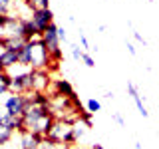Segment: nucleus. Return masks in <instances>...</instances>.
Segmentation results:
<instances>
[{
  "label": "nucleus",
  "instance_id": "nucleus-16",
  "mask_svg": "<svg viewBox=\"0 0 159 149\" xmlns=\"http://www.w3.org/2000/svg\"><path fill=\"white\" fill-rule=\"evenodd\" d=\"M82 62H84V64H86V66H88V68H93V66H96V60H93L92 56H89V54H88V52H84V56H82Z\"/></svg>",
  "mask_w": 159,
  "mask_h": 149
},
{
  "label": "nucleus",
  "instance_id": "nucleus-7",
  "mask_svg": "<svg viewBox=\"0 0 159 149\" xmlns=\"http://www.w3.org/2000/svg\"><path fill=\"white\" fill-rule=\"evenodd\" d=\"M50 84H52V78L48 70H32V92L48 93Z\"/></svg>",
  "mask_w": 159,
  "mask_h": 149
},
{
  "label": "nucleus",
  "instance_id": "nucleus-20",
  "mask_svg": "<svg viewBox=\"0 0 159 149\" xmlns=\"http://www.w3.org/2000/svg\"><path fill=\"white\" fill-rule=\"evenodd\" d=\"M58 38H60V42H68V34L64 28H58Z\"/></svg>",
  "mask_w": 159,
  "mask_h": 149
},
{
  "label": "nucleus",
  "instance_id": "nucleus-22",
  "mask_svg": "<svg viewBox=\"0 0 159 149\" xmlns=\"http://www.w3.org/2000/svg\"><path fill=\"white\" fill-rule=\"evenodd\" d=\"M111 117H113V121L119 123V125H125V121H123V117L119 115V113H111Z\"/></svg>",
  "mask_w": 159,
  "mask_h": 149
},
{
  "label": "nucleus",
  "instance_id": "nucleus-27",
  "mask_svg": "<svg viewBox=\"0 0 159 149\" xmlns=\"http://www.w3.org/2000/svg\"><path fill=\"white\" fill-rule=\"evenodd\" d=\"M2 72H4V68H2V66H0V74H2Z\"/></svg>",
  "mask_w": 159,
  "mask_h": 149
},
{
  "label": "nucleus",
  "instance_id": "nucleus-10",
  "mask_svg": "<svg viewBox=\"0 0 159 149\" xmlns=\"http://www.w3.org/2000/svg\"><path fill=\"white\" fill-rule=\"evenodd\" d=\"M127 92H129V96L133 97V102H135V106H137V109H139V113H141L143 117H149V111L145 109V103H143V97H141V93L137 92V88L133 86L131 82L127 84Z\"/></svg>",
  "mask_w": 159,
  "mask_h": 149
},
{
  "label": "nucleus",
  "instance_id": "nucleus-5",
  "mask_svg": "<svg viewBox=\"0 0 159 149\" xmlns=\"http://www.w3.org/2000/svg\"><path fill=\"white\" fill-rule=\"evenodd\" d=\"M10 92H12V93H30V92H32V70L26 72V74L12 76Z\"/></svg>",
  "mask_w": 159,
  "mask_h": 149
},
{
  "label": "nucleus",
  "instance_id": "nucleus-11",
  "mask_svg": "<svg viewBox=\"0 0 159 149\" xmlns=\"http://www.w3.org/2000/svg\"><path fill=\"white\" fill-rule=\"evenodd\" d=\"M18 54L20 52H16V50H4V52L0 54V66H2L4 70L16 66L18 64Z\"/></svg>",
  "mask_w": 159,
  "mask_h": 149
},
{
  "label": "nucleus",
  "instance_id": "nucleus-21",
  "mask_svg": "<svg viewBox=\"0 0 159 149\" xmlns=\"http://www.w3.org/2000/svg\"><path fill=\"white\" fill-rule=\"evenodd\" d=\"M133 36H135V40H137L139 44H143V46H147V40L143 38V36H141V34H139V32H133Z\"/></svg>",
  "mask_w": 159,
  "mask_h": 149
},
{
  "label": "nucleus",
  "instance_id": "nucleus-17",
  "mask_svg": "<svg viewBox=\"0 0 159 149\" xmlns=\"http://www.w3.org/2000/svg\"><path fill=\"white\" fill-rule=\"evenodd\" d=\"M72 56H74V60H82V56H84V50H80L78 44H72Z\"/></svg>",
  "mask_w": 159,
  "mask_h": 149
},
{
  "label": "nucleus",
  "instance_id": "nucleus-6",
  "mask_svg": "<svg viewBox=\"0 0 159 149\" xmlns=\"http://www.w3.org/2000/svg\"><path fill=\"white\" fill-rule=\"evenodd\" d=\"M30 20L36 24V28L40 30V34H44L48 30V26L54 22V12L50 8H42V10H32Z\"/></svg>",
  "mask_w": 159,
  "mask_h": 149
},
{
  "label": "nucleus",
  "instance_id": "nucleus-23",
  "mask_svg": "<svg viewBox=\"0 0 159 149\" xmlns=\"http://www.w3.org/2000/svg\"><path fill=\"white\" fill-rule=\"evenodd\" d=\"M125 48H127V52L131 54V56H135V54H137V52H135V48H133V44H131V42H125Z\"/></svg>",
  "mask_w": 159,
  "mask_h": 149
},
{
  "label": "nucleus",
  "instance_id": "nucleus-1",
  "mask_svg": "<svg viewBox=\"0 0 159 149\" xmlns=\"http://www.w3.org/2000/svg\"><path fill=\"white\" fill-rule=\"evenodd\" d=\"M72 125L74 123L66 121V119H54L52 127H50L46 139H50L52 143H66V145H76V139L72 133Z\"/></svg>",
  "mask_w": 159,
  "mask_h": 149
},
{
  "label": "nucleus",
  "instance_id": "nucleus-14",
  "mask_svg": "<svg viewBox=\"0 0 159 149\" xmlns=\"http://www.w3.org/2000/svg\"><path fill=\"white\" fill-rule=\"evenodd\" d=\"M24 4L32 10H42V8H50V0H24Z\"/></svg>",
  "mask_w": 159,
  "mask_h": 149
},
{
  "label": "nucleus",
  "instance_id": "nucleus-4",
  "mask_svg": "<svg viewBox=\"0 0 159 149\" xmlns=\"http://www.w3.org/2000/svg\"><path fill=\"white\" fill-rule=\"evenodd\" d=\"M32 106V102H30V96L28 93H12V96L6 97V102H4V109H6V113L14 117H22L24 111Z\"/></svg>",
  "mask_w": 159,
  "mask_h": 149
},
{
  "label": "nucleus",
  "instance_id": "nucleus-12",
  "mask_svg": "<svg viewBox=\"0 0 159 149\" xmlns=\"http://www.w3.org/2000/svg\"><path fill=\"white\" fill-rule=\"evenodd\" d=\"M88 123H84L82 119H78V121H74V125H72V133H74V139H76V143L82 139L84 135H86V131H88Z\"/></svg>",
  "mask_w": 159,
  "mask_h": 149
},
{
  "label": "nucleus",
  "instance_id": "nucleus-8",
  "mask_svg": "<svg viewBox=\"0 0 159 149\" xmlns=\"http://www.w3.org/2000/svg\"><path fill=\"white\" fill-rule=\"evenodd\" d=\"M0 40H2V46L6 50H16V52H20L28 42L24 36H2Z\"/></svg>",
  "mask_w": 159,
  "mask_h": 149
},
{
  "label": "nucleus",
  "instance_id": "nucleus-9",
  "mask_svg": "<svg viewBox=\"0 0 159 149\" xmlns=\"http://www.w3.org/2000/svg\"><path fill=\"white\" fill-rule=\"evenodd\" d=\"M52 93H60V96H68V97H76V92H74L72 84H70L68 79H54Z\"/></svg>",
  "mask_w": 159,
  "mask_h": 149
},
{
  "label": "nucleus",
  "instance_id": "nucleus-19",
  "mask_svg": "<svg viewBox=\"0 0 159 149\" xmlns=\"http://www.w3.org/2000/svg\"><path fill=\"white\" fill-rule=\"evenodd\" d=\"M80 42H82V48H84V50H92V48H89V42H88V38L82 34V30H80Z\"/></svg>",
  "mask_w": 159,
  "mask_h": 149
},
{
  "label": "nucleus",
  "instance_id": "nucleus-25",
  "mask_svg": "<svg viewBox=\"0 0 159 149\" xmlns=\"http://www.w3.org/2000/svg\"><path fill=\"white\" fill-rule=\"evenodd\" d=\"M92 149H103V145H99V143H92Z\"/></svg>",
  "mask_w": 159,
  "mask_h": 149
},
{
  "label": "nucleus",
  "instance_id": "nucleus-24",
  "mask_svg": "<svg viewBox=\"0 0 159 149\" xmlns=\"http://www.w3.org/2000/svg\"><path fill=\"white\" fill-rule=\"evenodd\" d=\"M6 92H10V88L6 86V84H2V79H0V96H2V93H6Z\"/></svg>",
  "mask_w": 159,
  "mask_h": 149
},
{
  "label": "nucleus",
  "instance_id": "nucleus-3",
  "mask_svg": "<svg viewBox=\"0 0 159 149\" xmlns=\"http://www.w3.org/2000/svg\"><path fill=\"white\" fill-rule=\"evenodd\" d=\"M42 40H44V44H46V48H48V52H50V60H54V62H62L64 60V52H62V48H60V38H58V26L56 24H50L48 30L42 34Z\"/></svg>",
  "mask_w": 159,
  "mask_h": 149
},
{
  "label": "nucleus",
  "instance_id": "nucleus-13",
  "mask_svg": "<svg viewBox=\"0 0 159 149\" xmlns=\"http://www.w3.org/2000/svg\"><path fill=\"white\" fill-rule=\"evenodd\" d=\"M14 133H16L14 129H10V127H6V125H2V123H0V145H6V143L12 141Z\"/></svg>",
  "mask_w": 159,
  "mask_h": 149
},
{
  "label": "nucleus",
  "instance_id": "nucleus-26",
  "mask_svg": "<svg viewBox=\"0 0 159 149\" xmlns=\"http://www.w3.org/2000/svg\"><path fill=\"white\" fill-rule=\"evenodd\" d=\"M72 149H92V147H78V145H72Z\"/></svg>",
  "mask_w": 159,
  "mask_h": 149
},
{
  "label": "nucleus",
  "instance_id": "nucleus-18",
  "mask_svg": "<svg viewBox=\"0 0 159 149\" xmlns=\"http://www.w3.org/2000/svg\"><path fill=\"white\" fill-rule=\"evenodd\" d=\"M10 6H12V0H0V14H8Z\"/></svg>",
  "mask_w": 159,
  "mask_h": 149
},
{
  "label": "nucleus",
  "instance_id": "nucleus-2",
  "mask_svg": "<svg viewBox=\"0 0 159 149\" xmlns=\"http://www.w3.org/2000/svg\"><path fill=\"white\" fill-rule=\"evenodd\" d=\"M32 52H30V68L32 70H48L50 66V52L44 44L42 36H36L30 40Z\"/></svg>",
  "mask_w": 159,
  "mask_h": 149
},
{
  "label": "nucleus",
  "instance_id": "nucleus-15",
  "mask_svg": "<svg viewBox=\"0 0 159 149\" xmlns=\"http://www.w3.org/2000/svg\"><path fill=\"white\" fill-rule=\"evenodd\" d=\"M86 107H88V111H92V113H96V111H99L102 109V103L98 102V99H88V103H86Z\"/></svg>",
  "mask_w": 159,
  "mask_h": 149
}]
</instances>
